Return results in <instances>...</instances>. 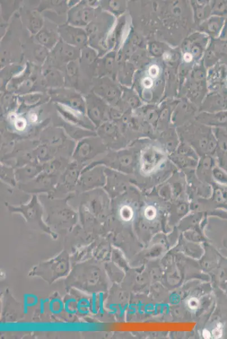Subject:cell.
I'll list each match as a JSON object with an SVG mask.
<instances>
[{
  "label": "cell",
  "mask_w": 227,
  "mask_h": 339,
  "mask_svg": "<svg viewBox=\"0 0 227 339\" xmlns=\"http://www.w3.org/2000/svg\"><path fill=\"white\" fill-rule=\"evenodd\" d=\"M63 304L62 302L58 299H54L50 301V311L54 314H59L62 311Z\"/></svg>",
  "instance_id": "3957f363"
},
{
  "label": "cell",
  "mask_w": 227,
  "mask_h": 339,
  "mask_svg": "<svg viewBox=\"0 0 227 339\" xmlns=\"http://www.w3.org/2000/svg\"><path fill=\"white\" fill-rule=\"evenodd\" d=\"M96 299L95 297V294L94 295V297H93V301H92V312L94 313H97V311L96 310Z\"/></svg>",
  "instance_id": "30bf717a"
},
{
  "label": "cell",
  "mask_w": 227,
  "mask_h": 339,
  "mask_svg": "<svg viewBox=\"0 0 227 339\" xmlns=\"http://www.w3.org/2000/svg\"><path fill=\"white\" fill-rule=\"evenodd\" d=\"M38 39L41 43L46 45V46L50 44L53 40L51 33L45 31L41 32L39 33Z\"/></svg>",
  "instance_id": "277c9868"
},
{
  "label": "cell",
  "mask_w": 227,
  "mask_h": 339,
  "mask_svg": "<svg viewBox=\"0 0 227 339\" xmlns=\"http://www.w3.org/2000/svg\"><path fill=\"white\" fill-rule=\"evenodd\" d=\"M214 336L217 338H220L222 335V329L219 326L213 331Z\"/></svg>",
  "instance_id": "9c48e42d"
},
{
  "label": "cell",
  "mask_w": 227,
  "mask_h": 339,
  "mask_svg": "<svg viewBox=\"0 0 227 339\" xmlns=\"http://www.w3.org/2000/svg\"><path fill=\"white\" fill-rule=\"evenodd\" d=\"M92 10L87 8L79 9L76 11L72 16V20L74 23L80 25L81 23L87 24L92 17Z\"/></svg>",
  "instance_id": "7a4b0ae2"
},
{
  "label": "cell",
  "mask_w": 227,
  "mask_h": 339,
  "mask_svg": "<svg viewBox=\"0 0 227 339\" xmlns=\"http://www.w3.org/2000/svg\"><path fill=\"white\" fill-rule=\"evenodd\" d=\"M68 70L70 76H73L76 73L77 68L74 63H71V64L69 65Z\"/></svg>",
  "instance_id": "52a82bcc"
},
{
  "label": "cell",
  "mask_w": 227,
  "mask_h": 339,
  "mask_svg": "<svg viewBox=\"0 0 227 339\" xmlns=\"http://www.w3.org/2000/svg\"><path fill=\"white\" fill-rule=\"evenodd\" d=\"M188 305L190 308L195 309L199 307V301L196 299H192L189 301Z\"/></svg>",
  "instance_id": "ba28073f"
},
{
  "label": "cell",
  "mask_w": 227,
  "mask_h": 339,
  "mask_svg": "<svg viewBox=\"0 0 227 339\" xmlns=\"http://www.w3.org/2000/svg\"><path fill=\"white\" fill-rule=\"evenodd\" d=\"M145 215L149 220L153 219L156 216V210L154 207H148L145 211Z\"/></svg>",
  "instance_id": "8992f818"
},
{
  "label": "cell",
  "mask_w": 227,
  "mask_h": 339,
  "mask_svg": "<svg viewBox=\"0 0 227 339\" xmlns=\"http://www.w3.org/2000/svg\"><path fill=\"white\" fill-rule=\"evenodd\" d=\"M203 337L204 338H210L211 337V334L210 332H208V331L206 330H204L203 332Z\"/></svg>",
  "instance_id": "8fae6325"
},
{
  "label": "cell",
  "mask_w": 227,
  "mask_h": 339,
  "mask_svg": "<svg viewBox=\"0 0 227 339\" xmlns=\"http://www.w3.org/2000/svg\"><path fill=\"white\" fill-rule=\"evenodd\" d=\"M65 38L74 44L81 45L86 40L85 33L80 29L67 28L65 30Z\"/></svg>",
  "instance_id": "6da1fadb"
},
{
  "label": "cell",
  "mask_w": 227,
  "mask_h": 339,
  "mask_svg": "<svg viewBox=\"0 0 227 339\" xmlns=\"http://www.w3.org/2000/svg\"><path fill=\"white\" fill-rule=\"evenodd\" d=\"M89 307H90V304H89V302L87 299H81L77 303V311L80 312L82 310V311L81 312V314H88V313L86 311L84 310V309H88Z\"/></svg>",
  "instance_id": "5b68a950"
}]
</instances>
